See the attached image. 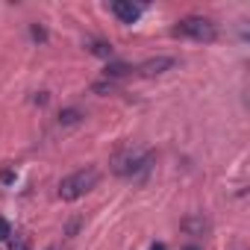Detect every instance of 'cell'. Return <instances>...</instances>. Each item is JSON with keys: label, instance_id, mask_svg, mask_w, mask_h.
<instances>
[{"label": "cell", "instance_id": "8992f818", "mask_svg": "<svg viewBox=\"0 0 250 250\" xmlns=\"http://www.w3.org/2000/svg\"><path fill=\"white\" fill-rule=\"evenodd\" d=\"M136 68L130 65V62H115V59H109V65H106V71H103V77L109 80V83H118V80H124V77H130Z\"/></svg>", "mask_w": 250, "mask_h": 250}, {"label": "cell", "instance_id": "5bb4252c", "mask_svg": "<svg viewBox=\"0 0 250 250\" xmlns=\"http://www.w3.org/2000/svg\"><path fill=\"white\" fill-rule=\"evenodd\" d=\"M15 180V171H3V174H0V183H12Z\"/></svg>", "mask_w": 250, "mask_h": 250}, {"label": "cell", "instance_id": "9c48e42d", "mask_svg": "<svg viewBox=\"0 0 250 250\" xmlns=\"http://www.w3.org/2000/svg\"><path fill=\"white\" fill-rule=\"evenodd\" d=\"M85 115H83V109H77V106H68V109H62L59 112V124L62 127H74V124H80Z\"/></svg>", "mask_w": 250, "mask_h": 250}, {"label": "cell", "instance_id": "277c9868", "mask_svg": "<svg viewBox=\"0 0 250 250\" xmlns=\"http://www.w3.org/2000/svg\"><path fill=\"white\" fill-rule=\"evenodd\" d=\"M109 9H112V15H115L121 24H136V21L142 18V12H145L142 3H130V0H115Z\"/></svg>", "mask_w": 250, "mask_h": 250}, {"label": "cell", "instance_id": "2e32d148", "mask_svg": "<svg viewBox=\"0 0 250 250\" xmlns=\"http://www.w3.org/2000/svg\"><path fill=\"white\" fill-rule=\"evenodd\" d=\"M183 250H200V247H197V244H186Z\"/></svg>", "mask_w": 250, "mask_h": 250}, {"label": "cell", "instance_id": "9a60e30c", "mask_svg": "<svg viewBox=\"0 0 250 250\" xmlns=\"http://www.w3.org/2000/svg\"><path fill=\"white\" fill-rule=\"evenodd\" d=\"M150 250H168V247H165L162 241H156V244H150Z\"/></svg>", "mask_w": 250, "mask_h": 250}, {"label": "cell", "instance_id": "7a4b0ae2", "mask_svg": "<svg viewBox=\"0 0 250 250\" xmlns=\"http://www.w3.org/2000/svg\"><path fill=\"white\" fill-rule=\"evenodd\" d=\"M100 183V171L97 168H80V171H74V174H68L62 183H59V197L62 200H80V197H85L94 186Z\"/></svg>", "mask_w": 250, "mask_h": 250}, {"label": "cell", "instance_id": "5b68a950", "mask_svg": "<svg viewBox=\"0 0 250 250\" xmlns=\"http://www.w3.org/2000/svg\"><path fill=\"white\" fill-rule=\"evenodd\" d=\"M177 68V59L174 56H156V59H147V62H142L136 71L142 74V77H159V74H165V71H174Z\"/></svg>", "mask_w": 250, "mask_h": 250}, {"label": "cell", "instance_id": "30bf717a", "mask_svg": "<svg viewBox=\"0 0 250 250\" xmlns=\"http://www.w3.org/2000/svg\"><path fill=\"white\" fill-rule=\"evenodd\" d=\"M9 238H12V227L6 218H0V241H9Z\"/></svg>", "mask_w": 250, "mask_h": 250}, {"label": "cell", "instance_id": "7c38bea8", "mask_svg": "<svg viewBox=\"0 0 250 250\" xmlns=\"http://www.w3.org/2000/svg\"><path fill=\"white\" fill-rule=\"evenodd\" d=\"M30 36H33L36 42H47V33H44V27H39V24H33V27H30Z\"/></svg>", "mask_w": 250, "mask_h": 250}, {"label": "cell", "instance_id": "e0dca14e", "mask_svg": "<svg viewBox=\"0 0 250 250\" xmlns=\"http://www.w3.org/2000/svg\"><path fill=\"white\" fill-rule=\"evenodd\" d=\"M47 250H56V247H47Z\"/></svg>", "mask_w": 250, "mask_h": 250}, {"label": "cell", "instance_id": "52a82bcc", "mask_svg": "<svg viewBox=\"0 0 250 250\" xmlns=\"http://www.w3.org/2000/svg\"><path fill=\"white\" fill-rule=\"evenodd\" d=\"M85 47H88V53H94V56H100V59H112V44H109V42L88 39V42H85Z\"/></svg>", "mask_w": 250, "mask_h": 250}, {"label": "cell", "instance_id": "6da1fadb", "mask_svg": "<svg viewBox=\"0 0 250 250\" xmlns=\"http://www.w3.org/2000/svg\"><path fill=\"white\" fill-rule=\"evenodd\" d=\"M153 168V153L150 150H121L112 156V174L115 177H124V180H139L145 177L147 171Z\"/></svg>", "mask_w": 250, "mask_h": 250}, {"label": "cell", "instance_id": "3957f363", "mask_svg": "<svg viewBox=\"0 0 250 250\" xmlns=\"http://www.w3.org/2000/svg\"><path fill=\"white\" fill-rule=\"evenodd\" d=\"M171 33L177 39H191V42H206V44L218 39V27L209 18H203V15H188V18L177 21V27Z\"/></svg>", "mask_w": 250, "mask_h": 250}, {"label": "cell", "instance_id": "ba28073f", "mask_svg": "<svg viewBox=\"0 0 250 250\" xmlns=\"http://www.w3.org/2000/svg\"><path fill=\"white\" fill-rule=\"evenodd\" d=\"M206 227H209V224L203 221V215H191V218H186V221H183V229H186L188 235H203V232H206Z\"/></svg>", "mask_w": 250, "mask_h": 250}, {"label": "cell", "instance_id": "8fae6325", "mask_svg": "<svg viewBox=\"0 0 250 250\" xmlns=\"http://www.w3.org/2000/svg\"><path fill=\"white\" fill-rule=\"evenodd\" d=\"M9 250H30V244H27V238L15 235V238H9Z\"/></svg>", "mask_w": 250, "mask_h": 250}, {"label": "cell", "instance_id": "4fadbf2b", "mask_svg": "<svg viewBox=\"0 0 250 250\" xmlns=\"http://www.w3.org/2000/svg\"><path fill=\"white\" fill-rule=\"evenodd\" d=\"M91 88H94L97 94H106V91H112V88H115V83H109V80H100V83H94Z\"/></svg>", "mask_w": 250, "mask_h": 250}]
</instances>
